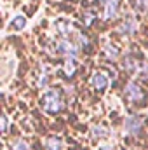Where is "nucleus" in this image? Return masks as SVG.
Returning a JSON list of instances; mask_svg holds the SVG:
<instances>
[{
    "label": "nucleus",
    "mask_w": 148,
    "mask_h": 150,
    "mask_svg": "<svg viewBox=\"0 0 148 150\" xmlns=\"http://www.w3.org/2000/svg\"><path fill=\"white\" fill-rule=\"evenodd\" d=\"M63 107H65V98H63V93L58 87H49L40 96V108L47 115L61 113Z\"/></svg>",
    "instance_id": "obj_1"
},
{
    "label": "nucleus",
    "mask_w": 148,
    "mask_h": 150,
    "mask_svg": "<svg viewBox=\"0 0 148 150\" xmlns=\"http://www.w3.org/2000/svg\"><path fill=\"white\" fill-rule=\"evenodd\" d=\"M124 100L131 107H143L148 101V93L143 89V86L136 80H129L124 86Z\"/></svg>",
    "instance_id": "obj_2"
},
{
    "label": "nucleus",
    "mask_w": 148,
    "mask_h": 150,
    "mask_svg": "<svg viewBox=\"0 0 148 150\" xmlns=\"http://www.w3.org/2000/svg\"><path fill=\"white\" fill-rule=\"evenodd\" d=\"M122 127H124V134L127 138L140 140L143 136V131H145V119L138 113H131L124 119Z\"/></svg>",
    "instance_id": "obj_3"
},
{
    "label": "nucleus",
    "mask_w": 148,
    "mask_h": 150,
    "mask_svg": "<svg viewBox=\"0 0 148 150\" xmlns=\"http://www.w3.org/2000/svg\"><path fill=\"white\" fill-rule=\"evenodd\" d=\"M89 84H91V87L96 91V93H105L106 89H108V77L105 72H99V70H96V72H92L91 77H89Z\"/></svg>",
    "instance_id": "obj_4"
},
{
    "label": "nucleus",
    "mask_w": 148,
    "mask_h": 150,
    "mask_svg": "<svg viewBox=\"0 0 148 150\" xmlns=\"http://www.w3.org/2000/svg\"><path fill=\"white\" fill-rule=\"evenodd\" d=\"M138 30H140V25H138L136 18H132V16H125L118 25V32L125 33V35H134Z\"/></svg>",
    "instance_id": "obj_5"
},
{
    "label": "nucleus",
    "mask_w": 148,
    "mask_h": 150,
    "mask_svg": "<svg viewBox=\"0 0 148 150\" xmlns=\"http://www.w3.org/2000/svg\"><path fill=\"white\" fill-rule=\"evenodd\" d=\"M78 72V61H77V56H70V58H65L63 65H61V74L65 75L66 79H73Z\"/></svg>",
    "instance_id": "obj_6"
},
{
    "label": "nucleus",
    "mask_w": 148,
    "mask_h": 150,
    "mask_svg": "<svg viewBox=\"0 0 148 150\" xmlns=\"http://www.w3.org/2000/svg\"><path fill=\"white\" fill-rule=\"evenodd\" d=\"M111 131L108 126H105V124H94L92 127H91V136H92V140H96V142H101V140H106V138H110Z\"/></svg>",
    "instance_id": "obj_7"
},
{
    "label": "nucleus",
    "mask_w": 148,
    "mask_h": 150,
    "mask_svg": "<svg viewBox=\"0 0 148 150\" xmlns=\"http://www.w3.org/2000/svg\"><path fill=\"white\" fill-rule=\"evenodd\" d=\"M44 149L45 150H63L65 149V142L58 134H49L44 140Z\"/></svg>",
    "instance_id": "obj_8"
},
{
    "label": "nucleus",
    "mask_w": 148,
    "mask_h": 150,
    "mask_svg": "<svg viewBox=\"0 0 148 150\" xmlns=\"http://www.w3.org/2000/svg\"><path fill=\"white\" fill-rule=\"evenodd\" d=\"M103 58L108 61V63H113L120 58V49L115 45V44H105L103 45Z\"/></svg>",
    "instance_id": "obj_9"
},
{
    "label": "nucleus",
    "mask_w": 148,
    "mask_h": 150,
    "mask_svg": "<svg viewBox=\"0 0 148 150\" xmlns=\"http://www.w3.org/2000/svg\"><path fill=\"white\" fill-rule=\"evenodd\" d=\"M117 12H118V0H105V12H103L105 21L115 19Z\"/></svg>",
    "instance_id": "obj_10"
},
{
    "label": "nucleus",
    "mask_w": 148,
    "mask_h": 150,
    "mask_svg": "<svg viewBox=\"0 0 148 150\" xmlns=\"http://www.w3.org/2000/svg\"><path fill=\"white\" fill-rule=\"evenodd\" d=\"M9 150H32V145L26 138L23 136H12L11 140V145H9Z\"/></svg>",
    "instance_id": "obj_11"
},
{
    "label": "nucleus",
    "mask_w": 148,
    "mask_h": 150,
    "mask_svg": "<svg viewBox=\"0 0 148 150\" xmlns=\"http://www.w3.org/2000/svg\"><path fill=\"white\" fill-rule=\"evenodd\" d=\"M47 86H49V72H47L45 65H42L40 67V72L37 75V87L38 89H45Z\"/></svg>",
    "instance_id": "obj_12"
},
{
    "label": "nucleus",
    "mask_w": 148,
    "mask_h": 150,
    "mask_svg": "<svg viewBox=\"0 0 148 150\" xmlns=\"http://www.w3.org/2000/svg\"><path fill=\"white\" fill-rule=\"evenodd\" d=\"M0 120H2V127H0V131H2V136H4V138H7V134H9V117H7L5 113H2Z\"/></svg>",
    "instance_id": "obj_13"
},
{
    "label": "nucleus",
    "mask_w": 148,
    "mask_h": 150,
    "mask_svg": "<svg viewBox=\"0 0 148 150\" xmlns=\"http://www.w3.org/2000/svg\"><path fill=\"white\" fill-rule=\"evenodd\" d=\"M25 25H26V19H25L23 16H18V18L12 21V28H14V30H23Z\"/></svg>",
    "instance_id": "obj_14"
},
{
    "label": "nucleus",
    "mask_w": 148,
    "mask_h": 150,
    "mask_svg": "<svg viewBox=\"0 0 148 150\" xmlns=\"http://www.w3.org/2000/svg\"><path fill=\"white\" fill-rule=\"evenodd\" d=\"M134 5H136V11H140V12L148 11V0H134Z\"/></svg>",
    "instance_id": "obj_15"
},
{
    "label": "nucleus",
    "mask_w": 148,
    "mask_h": 150,
    "mask_svg": "<svg viewBox=\"0 0 148 150\" xmlns=\"http://www.w3.org/2000/svg\"><path fill=\"white\" fill-rule=\"evenodd\" d=\"M98 150H113V145H101Z\"/></svg>",
    "instance_id": "obj_16"
},
{
    "label": "nucleus",
    "mask_w": 148,
    "mask_h": 150,
    "mask_svg": "<svg viewBox=\"0 0 148 150\" xmlns=\"http://www.w3.org/2000/svg\"><path fill=\"white\" fill-rule=\"evenodd\" d=\"M124 150H125V149H124Z\"/></svg>",
    "instance_id": "obj_17"
}]
</instances>
